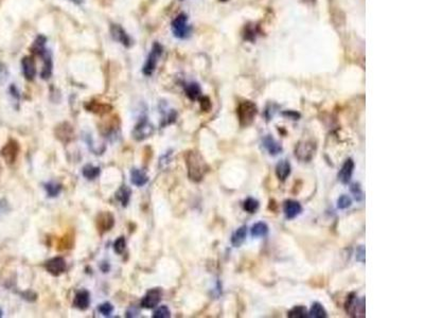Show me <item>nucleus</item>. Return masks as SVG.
Wrapping results in <instances>:
<instances>
[{"instance_id": "f257e3e1", "label": "nucleus", "mask_w": 424, "mask_h": 318, "mask_svg": "<svg viewBox=\"0 0 424 318\" xmlns=\"http://www.w3.org/2000/svg\"><path fill=\"white\" fill-rule=\"evenodd\" d=\"M186 166L189 178L195 182H200L205 178L209 166L205 162L204 157L197 151H189L186 154Z\"/></svg>"}, {"instance_id": "f03ea898", "label": "nucleus", "mask_w": 424, "mask_h": 318, "mask_svg": "<svg viewBox=\"0 0 424 318\" xmlns=\"http://www.w3.org/2000/svg\"><path fill=\"white\" fill-rule=\"evenodd\" d=\"M258 112V108L255 103L251 101H244L242 102L237 110L238 119L241 126H248L252 122H254Z\"/></svg>"}, {"instance_id": "7ed1b4c3", "label": "nucleus", "mask_w": 424, "mask_h": 318, "mask_svg": "<svg viewBox=\"0 0 424 318\" xmlns=\"http://www.w3.org/2000/svg\"><path fill=\"white\" fill-rule=\"evenodd\" d=\"M162 51H164V49H162V46L160 45V44L154 42V45L152 46V49H151L149 56H148V58L146 60V64H144L143 69H142V72H143L144 76H150L153 74V72H155L157 63H158V60L160 58V56L162 54Z\"/></svg>"}, {"instance_id": "20e7f679", "label": "nucleus", "mask_w": 424, "mask_h": 318, "mask_svg": "<svg viewBox=\"0 0 424 318\" xmlns=\"http://www.w3.org/2000/svg\"><path fill=\"white\" fill-rule=\"evenodd\" d=\"M347 313L352 317L365 316V299H358L355 293H351L345 304Z\"/></svg>"}, {"instance_id": "39448f33", "label": "nucleus", "mask_w": 424, "mask_h": 318, "mask_svg": "<svg viewBox=\"0 0 424 318\" xmlns=\"http://www.w3.org/2000/svg\"><path fill=\"white\" fill-rule=\"evenodd\" d=\"M172 31L177 38H187L191 34V26L188 24L186 14H179L172 22Z\"/></svg>"}, {"instance_id": "423d86ee", "label": "nucleus", "mask_w": 424, "mask_h": 318, "mask_svg": "<svg viewBox=\"0 0 424 318\" xmlns=\"http://www.w3.org/2000/svg\"><path fill=\"white\" fill-rule=\"evenodd\" d=\"M20 144H18L15 139H10L2 148L0 155H2V157L5 159V162L8 164H15L18 155H20Z\"/></svg>"}, {"instance_id": "0eeeda50", "label": "nucleus", "mask_w": 424, "mask_h": 318, "mask_svg": "<svg viewBox=\"0 0 424 318\" xmlns=\"http://www.w3.org/2000/svg\"><path fill=\"white\" fill-rule=\"evenodd\" d=\"M316 151V144L313 141H304L297 144L295 150V156L299 159L300 162H308L313 158Z\"/></svg>"}, {"instance_id": "6e6552de", "label": "nucleus", "mask_w": 424, "mask_h": 318, "mask_svg": "<svg viewBox=\"0 0 424 318\" xmlns=\"http://www.w3.org/2000/svg\"><path fill=\"white\" fill-rule=\"evenodd\" d=\"M96 224H97L98 232H100L101 234H103L107 232H110L111 229L114 227L115 218L111 214V212L103 211V212H101V214H98L97 220H96Z\"/></svg>"}, {"instance_id": "1a4fd4ad", "label": "nucleus", "mask_w": 424, "mask_h": 318, "mask_svg": "<svg viewBox=\"0 0 424 318\" xmlns=\"http://www.w3.org/2000/svg\"><path fill=\"white\" fill-rule=\"evenodd\" d=\"M161 297H162L161 288H152L148 292L146 296L143 297V299L140 302V306L143 308H148V310H150V308H154L161 302Z\"/></svg>"}, {"instance_id": "9d476101", "label": "nucleus", "mask_w": 424, "mask_h": 318, "mask_svg": "<svg viewBox=\"0 0 424 318\" xmlns=\"http://www.w3.org/2000/svg\"><path fill=\"white\" fill-rule=\"evenodd\" d=\"M111 35L116 42H120L121 45H123L126 48H130L133 45V40L131 36L126 33V31L120 24H114L111 26Z\"/></svg>"}, {"instance_id": "9b49d317", "label": "nucleus", "mask_w": 424, "mask_h": 318, "mask_svg": "<svg viewBox=\"0 0 424 318\" xmlns=\"http://www.w3.org/2000/svg\"><path fill=\"white\" fill-rule=\"evenodd\" d=\"M153 132H154V128H153L152 124H150V122L144 118L138 123L136 126H135L133 135L135 139L140 141L150 137L153 134Z\"/></svg>"}, {"instance_id": "f8f14e48", "label": "nucleus", "mask_w": 424, "mask_h": 318, "mask_svg": "<svg viewBox=\"0 0 424 318\" xmlns=\"http://www.w3.org/2000/svg\"><path fill=\"white\" fill-rule=\"evenodd\" d=\"M45 268L52 276H60L66 270V261L62 257L52 258L45 264Z\"/></svg>"}, {"instance_id": "ddd939ff", "label": "nucleus", "mask_w": 424, "mask_h": 318, "mask_svg": "<svg viewBox=\"0 0 424 318\" xmlns=\"http://www.w3.org/2000/svg\"><path fill=\"white\" fill-rule=\"evenodd\" d=\"M56 135L62 141V142L67 144L74 139L75 130H74V128H72L68 122H64L57 128Z\"/></svg>"}, {"instance_id": "4468645a", "label": "nucleus", "mask_w": 424, "mask_h": 318, "mask_svg": "<svg viewBox=\"0 0 424 318\" xmlns=\"http://www.w3.org/2000/svg\"><path fill=\"white\" fill-rule=\"evenodd\" d=\"M353 170H354V162L351 158H349L344 162V164L341 166V169L339 170L337 175L338 180L342 184L350 182L351 178H352V174H353Z\"/></svg>"}, {"instance_id": "2eb2a0df", "label": "nucleus", "mask_w": 424, "mask_h": 318, "mask_svg": "<svg viewBox=\"0 0 424 318\" xmlns=\"http://www.w3.org/2000/svg\"><path fill=\"white\" fill-rule=\"evenodd\" d=\"M22 69L26 80L33 81L36 76V65L34 60L31 56H25L22 60Z\"/></svg>"}, {"instance_id": "dca6fc26", "label": "nucleus", "mask_w": 424, "mask_h": 318, "mask_svg": "<svg viewBox=\"0 0 424 318\" xmlns=\"http://www.w3.org/2000/svg\"><path fill=\"white\" fill-rule=\"evenodd\" d=\"M301 211H302V207L298 202L288 200L284 202L283 212H284L286 218L292 220V218H296L297 216H299L301 214Z\"/></svg>"}, {"instance_id": "f3484780", "label": "nucleus", "mask_w": 424, "mask_h": 318, "mask_svg": "<svg viewBox=\"0 0 424 318\" xmlns=\"http://www.w3.org/2000/svg\"><path fill=\"white\" fill-rule=\"evenodd\" d=\"M41 58H43V62H44L43 69H42V72H41V76L44 80H48L51 76V74H52V67H53L51 53L49 52V50H46L41 56Z\"/></svg>"}, {"instance_id": "a211bd4d", "label": "nucleus", "mask_w": 424, "mask_h": 318, "mask_svg": "<svg viewBox=\"0 0 424 318\" xmlns=\"http://www.w3.org/2000/svg\"><path fill=\"white\" fill-rule=\"evenodd\" d=\"M263 146L266 148V151L270 155H278L279 153L282 152V146L278 142V141L270 135H267L263 139Z\"/></svg>"}, {"instance_id": "6ab92c4d", "label": "nucleus", "mask_w": 424, "mask_h": 318, "mask_svg": "<svg viewBox=\"0 0 424 318\" xmlns=\"http://www.w3.org/2000/svg\"><path fill=\"white\" fill-rule=\"evenodd\" d=\"M90 304V295L87 290H80L76 294L74 306L79 310H87Z\"/></svg>"}, {"instance_id": "aec40b11", "label": "nucleus", "mask_w": 424, "mask_h": 318, "mask_svg": "<svg viewBox=\"0 0 424 318\" xmlns=\"http://www.w3.org/2000/svg\"><path fill=\"white\" fill-rule=\"evenodd\" d=\"M131 182L134 186H136V187H142V186H144L149 182V178L146 172L135 168V169H132L131 171Z\"/></svg>"}, {"instance_id": "412c9836", "label": "nucleus", "mask_w": 424, "mask_h": 318, "mask_svg": "<svg viewBox=\"0 0 424 318\" xmlns=\"http://www.w3.org/2000/svg\"><path fill=\"white\" fill-rule=\"evenodd\" d=\"M291 174V164L287 160L279 162L276 166V175L281 182H284Z\"/></svg>"}, {"instance_id": "4be33fe9", "label": "nucleus", "mask_w": 424, "mask_h": 318, "mask_svg": "<svg viewBox=\"0 0 424 318\" xmlns=\"http://www.w3.org/2000/svg\"><path fill=\"white\" fill-rule=\"evenodd\" d=\"M85 108L88 112H92L98 114H107L108 112H111L112 106L108 104H103V103H99L96 101H92L89 102L88 104L85 105Z\"/></svg>"}, {"instance_id": "5701e85b", "label": "nucleus", "mask_w": 424, "mask_h": 318, "mask_svg": "<svg viewBox=\"0 0 424 318\" xmlns=\"http://www.w3.org/2000/svg\"><path fill=\"white\" fill-rule=\"evenodd\" d=\"M247 236V227L246 226H241L238 228L234 234L231 236V243L234 247H239L241 244L245 241Z\"/></svg>"}, {"instance_id": "b1692460", "label": "nucleus", "mask_w": 424, "mask_h": 318, "mask_svg": "<svg viewBox=\"0 0 424 318\" xmlns=\"http://www.w3.org/2000/svg\"><path fill=\"white\" fill-rule=\"evenodd\" d=\"M185 92L187 96L190 100L194 101V100H198L201 98L202 94V90L200 85L197 83H189L186 87H185Z\"/></svg>"}, {"instance_id": "393cba45", "label": "nucleus", "mask_w": 424, "mask_h": 318, "mask_svg": "<svg viewBox=\"0 0 424 318\" xmlns=\"http://www.w3.org/2000/svg\"><path fill=\"white\" fill-rule=\"evenodd\" d=\"M46 42H47V38H45L44 35H39V36L36 38V40H34L33 45L31 47L32 53H34L35 56H41L43 53L47 50L46 47H45V45H46Z\"/></svg>"}, {"instance_id": "a878e982", "label": "nucleus", "mask_w": 424, "mask_h": 318, "mask_svg": "<svg viewBox=\"0 0 424 318\" xmlns=\"http://www.w3.org/2000/svg\"><path fill=\"white\" fill-rule=\"evenodd\" d=\"M132 196V190L128 186H122V187L116 193V198L118 200L123 207L128 206Z\"/></svg>"}, {"instance_id": "bb28decb", "label": "nucleus", "mask_w": 424, "mask_h": 318, "mask_svg": "<svg viewBox=\"0 0 424 318\" xmlns=\"http://www.w3.org/2000/svg\"><path fill=\"white\" fill-rule=\"evenodd\" d=\"M82 173H83V176H84L85 178L93 180H96L98 178V176L100 175L101 170H100V168L95 166L93 164H86L83 168Z\"/></svg>"}, {"instance_id": "cd10ccee", "label": "nucleus", "mask_w": 424, "mask_h": 318, "mask_svg": "<svg viewBox=\"0 0 424 318\" xmlns=\"http://www.w3.org/2000/svg\"><path fill=\"white\" fill-rule=\"evenodd\" d=\"M250 232H251V236H255V238L265 236L268 234V226L263 222L256 223L254 226L251 227Z\"/></svg>"}, {"instance_id": "c85d7f7f", "label": "nucleus", "mask_w": 424, "mask_h": 318, "mask_svg": "<svg viewBox=\"0 0 424 318\" xmlns=\"http://www.w3.org/2000/svg\"><path fill=\"white\" fill-rule=\"evenodd\" d=\"M328 316L327 311L324 310V308L319 304V302H315L313 304L310 313H309V317H314V318H326Z\"/></svg>"}, {"instance_id": "c756f323", "label": "nucleus", "mask_w": 424, "mask_h": 318, "mask_svg": "<svg viewBox=\"0 0 424 318\" xmlns=\"http://www.w3.org/2000/svg\"><path fill=\"white\" fill-rule=\"evenodd\" d=\"M62 189H63L62 184H58V182H48V184H45V190H46L48 196H50V198L58 196L59 194L61 193Z\"/></svg>"}, {"instance_id": "7c9ffc66", "label": "nucleus", "mask_w": 424, "mask_h": 318, "mask_svg": "<svg viewBox=\"0 0 424 318\" xmlns=\"http://www.w3.org/2000/svg\"><path fill=\"white\" fill-rule=\"evenodd\" d=\"M287 317H290V318H305V317H309V314H308V311H306V308L304 306H297L293 308L292 310L288 311Z\"/></svg>"}, {"instance_id": "2f4dec72", "label": "nucleus", "mask_w": 424, "mask_h": 318, "mask_svg": "<svg viewBox=\"0 0 424 318\" xmlns=\"http://www.w3.org/2000/svg\"><path fill=\"white\" fill-rule=\"evenodd\" d=\"M259 208V202L256 198H248L243 202V209H244L248 214H255V212Z\"/></svg>"}, {"instance_id": "473e14b6", "label": "nucleus", "mask_w": 424, "mask_h": 318, "mask_svg": "<svg viewBox=\"0 0 424 318\" xmlns=\"http://www.w3.org/2000/svg\"><path fill=\"white\" fill-rule=\"evenodd\" d=\"M153 317L154 318H169L171 317V311L167 306H161L157 310L153 313Z\"/></svg>"}, {"instance_id": "72a5a7b5", "label": "nucleus", "mask_w": 424, "mask_h": 318, "mask_svg": "<svg viewBox=\"0 0 424 318\" xmlns=\"http://www.w3.org/2000/svg\"><path fill=\"white\" fill-rule=\"evenodd\" d=\"M125 247H126V241H125L124 236L118 238L114 243V250H115V252H117L118 254H121L124 252Z\"/></svg>"}, {"instance_id": "f704fd0d", "label": "nucleus", "mask_w": 424, "mask_h": 318, "mask_svg": "<svg viewBox=\"0 0 424 318\" xmlns=\"http://www.w3.org/2000/svg\"><path fill=\"white\" fill-rule=\"evenodd\" d=\"M351 204H352V200H351V198L348 196H345V194L344 196H339L337 200V207L339 209H347L348 207L351 206Z\"/></svg>"}, {"instance_id": "c9c22d12", "label": "nucleus", "mask_w": 424, "mask_h": 318, "mask_svg": "<svg viewBox=\"0 0 424 318\" xmlns=\"http://www.w3.org/2000/svg\"><path fill=\"white\" fill-rule=\"evenodd\" d=\"M98 310L103 316H110L114 312V306L110 302H104L98 308Z\"/></svg>"}, {"instance_id": "e433bc0d", "label": "nucleus", "mask_w": 424, "mask_h": 318, "mask_svg": "<svg viewBox=\"0 0 424 318\" xmlns=\"http://www.w3.org/2000/svg\"><path fill=\"white\" fill-rule=\"evenodd\" d=\"M200 104H201V108L203 112H209L211 108V102L208 96H201L200 99Z\"/></svg>"}, {"instance_id": "4c0bfd02", "label": "nucleus", "mask_w": 424, "mask_h": 318, "mask_svg": "<svg viewBox=\"0 0 424 318\" xmlns=\"http://www.w3.org/2000/svg\"><path fill=\"white\" fill-rule=\"evenodd\" d=\"M8 74H9V72H8L7 66L3 63H0V83H3V82L6 81L7 78H8Z\"/></svg>"}, {"instance_id": "58836bf2", "label": "nucleus", "mask_w": 424, "mask_h": 318, "mask_svg": "<svg viewBox=\"0 0 424 318\" xmlns=\"http://www.w3.org/2000/svg\"><path fill=\"white\" fill-rule=\"evenodd\" d=\"M351 191H352V193L354 194V196H355V198L356 200H362V198H363V196H362V190H360V188L358 187V184H352V187H351Z\"/></svg>"}, {"instance_id": "ea45409f", "label": "nucleus", "mask_w": 424, "mask_h": 318, "mask_svg": "<svg viewBox=\"0 0 424 318\" xmlns=\"http://www.w3.org/2000/svg\"><path fill=\"white\" fill-rule=\"evenodd\" d=\"M356 260L357 261H359V262H362V263H364L365 262V248L363 246H359L358 247V250H357V252H356Z\"/></svg>"}, {"instance_id": "a19ab883", "label": "nucleus", "mask_w": 424, "mask_h": 318, "mask_svg": "<svg viewBox=\"0 0 424 318\" xmlns=\"http://www.w3.org/2000/svg\"><path fill=\"white\" fill-rule=\"evenodd\" d=\"M255 33H256L255 28H251V26H247L245 38H246V40H255V36H256V34H255Z\"/></svg>"}, {"instance_id": "79ce46f5", "label": "nucleus", "mask_w": 424, "mask_h": 318, "mask_svg": "<svg viewBox=\"0 0 424 318\" xmlns=\"http://www.w3.org/2000/svg\"><path fill=\"white\" fill-rule=\"evenodd\" d=\"M283 114H284V116L288 117V118L293 119V120H298V118L300 117V114H299L298 112H292V110H290V112H283Z\"/></svg>"}, {"instance_id": "37998d69", "label": "nucleus", "mask_w": 424, "mask_h": 318, "mask_svg": "<svg viewBox=\"0 0 424 318\" xmlns=\"http://www.w3.org/2000/svg\"><path fill=\"white\" fill-rule=\"evenodd\" d=\"M138 314V311L137 310H133V308H130V310L126 312V317H135Z\"/></svg>"}, {"instance_id": "c03bdc74", "label": "nucleus", "mask_w": 424, "mask_h": 318, "mask_svg": "<svg viewBox=\"0 0 424 318\" xmlns=\"http://www.w3.org/2000/svg\"><path fill=\"white\" fill-rule=\"evenodd\" d=\"M69 2H74L76 4H81L84 2V0H69Z\"/></svg>"}, {"instance_id": "a18cd8bd", "label": "nucleus", "mask_w": 424, "mask_h": 318, "mask_svg": "<svg viewBox=\"0 0 424 318\" xmlns=\"http://www.w3.org/2000/svg\"><path fill=\"white\" fill-rule=\"evenodd\" d=\"M2 172H3V168H2V166H0V175H2Z\"/></svg>"}, {"instance_id": "49530a36", "label": "nucleus", "mask_w": 424, "mask_h": 318, "mask_svg": "<svg viewBox=\"0 0 424 318\" xmlns=\"http://www.w3.org/2000/svg\"><path fill=\"white\" fill-rule=\"evenodd\" d=\"M2 316H3V311L0 310V317H2Z\"/></svg>"}, {"instance_id": "de8ad7c7", "label": "nucleus", "mask_w": 424, "mask_h": 318, "mask_svg": "<svg viewBox=\"0 0 424 318\" xmlns=\"http://www.w3.org/2000/svg\"><path fill=\"white\" fill-rule=\"evenodd\" d=\"M220 2H228V0H220Z\"/></svg>"}]
</instances>
